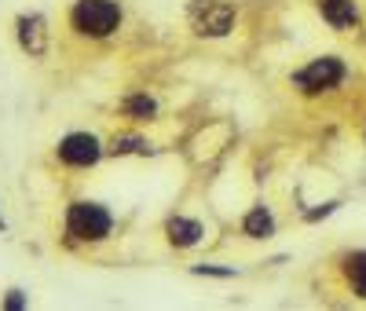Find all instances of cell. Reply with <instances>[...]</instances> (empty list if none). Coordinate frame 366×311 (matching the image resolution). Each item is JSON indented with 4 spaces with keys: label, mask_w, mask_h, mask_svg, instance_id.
<instances>
[{
    "label": "cell",
    "mask_w": 366,
    "mask_h": 311,
    "mask_svg": "<svg viewBox=\"0 0 366 311\" xmlns=\"http://www.w3.org/2000/svg\"><path fill=\"white\" fill-rule=\"evenodd\" d=\"M121 23V11L114 0H77L74 4V26L84 37H110Z\"/></svg>",
    "instance_id": "6da1fadb"
},
{
    "label": "cell",
    "mask_w": 366,
    "mask_h": 311,
    "mask_svg": "<svg viewBox=\"0 0 366 311\" xmlns=\"http://www.w3.org/2000/svg\"><path fill=\"white\" fill-rule=\"evenodd\" d=\"M67 227L81 242H99V238L110 235V213L96 201H74L70 213H67Z\"/></svg>",
    "instance_id": "7a4b0ae2"
},
{
    "label": "cell",
    "mask_w": 366,
    "mask_h": 311,
    "mask_svg": "<svg viewBox=\"0 0 366 311\" xmlns=\"http://www.w3.org/2000/svg\"><path fill=\"white\" fill-rule=\"evenodd\" d=\"M341 81H344V62L333 59V55L315 59L311 66H304L300 74H293V85H297L300 92H308V95H315V92H330V88L341 85Z\"/></svg>",
    "instance_id": "3957f363"
},
{
    "label": "cell",
    "mask_w": 366,
    "mask_h": 311,
    "mask_svg": "<svg viewBox=\"0 0 366 311\" xmlns=\"http://www.w3.org/2000/svg\"><path fill=\"white\" fill-rule=\"evenodd\" d=\"M190 15H195V26L202 37H224L234 23V11L224 0H198V4L190 8Z\"/></svg>",
    "instance_id": "277c9868"
},
{
    "label": "cell",
    "mask_w": 366,
    "mask_h": 311,
    "mask_svg": "<svg viewBox=\"0 0 366 311\" xmlns=\"http://www.w3.org/2000/svg\"><path fill=\"white\" fill-rule=\"evenodd\" d=\"M59 158L67 161V165L84 169V165H96L103 158V147H99V139L92 132H70L67 139L59 143Z\"/></svg>",
    "instance_id": "5b68a950"
},
{
    "label": "cell",
    "mask_w": 366,
    "mask_h": 311,
    "mask_svg": "<svg viewBox=\"0 0 366 311\" xmlns=\"http://www.w3.org/2000/svg\"><path fill=\"white\" fill-rule=\"evenodd\" d=\"M18 45L23 52H30L33 59H40L48 52V23L40 15H23L18 18Z\"/></svg>",
    "instance_id": "8992f818"
},
{
    "label": "cell",
    "mask_w": 366,
    "mask_h": 311,
    "mask_svg": "<svg viewBox=\"0 0 366 311\" xmlns=\"http://www.w3.org/2000/svg\"><path fill=\"white\" fill-rule=\"evenodd\" d=\"M322 18H326L333 30H348V26H355L359 11H355L352 0H322Z\"/></svg>",
    "instance_id": "52a82bcc"
},
{
    "label": "cell",
    "mask_w": 366,
    "mask_h": 311,
    "mask_svg": "<svg viewBox=\"0 0 366 311\" xmlns=\"http://www.w3.org/2000/svg\"><path fill=\"white\" fill-rule=\"evenodd\" d=\"M202 235H205V231H202V223H198V220H183V216L168 220V242H172V245H180V249L198 245V238H202Z\"/></svg>",
    "instance_id": "ba28073f"
},
{
    "label": "cell",
    "mask_w": 366,
    "mask_h": 311,
    "mask_svg": "<svg viewBox=\"0 0 366 311\" xmlns=\"http://www.w3.org/2000/svg\"><path fill=\"white\" fill-rule=\"evenodd\" d=\"M242 231H246L249 238H271V235H275V216L264 209V205H256V209L246 213Z\"/></svg>",
    "instance_id": "9c48e42d"
},
{
    "label": "cell",
    "mask_w": 366,
    "mask_h": 311,
    "mask_svg": "<svg viewBox=\"0 0 366 311\" xmlns=\"http://www.w3.org/2000/svg\"><path fill=\"white\" fill-rule=\"evenodd\" d=\"M125 114H132V117H154L158 114V102L150 99V95H132V99H125Z\"/></svg>",
    "instance_id": "30bf717a"
},
{
    "label": "cell",
    "mask_w": 366,
    "mask_h": 311,
    "mask_svg": "<svg viewBox=\"0 0 366 311\" xmlns=\"http://www.w3.org/2000/svg\"><path fill=\"white\" fill-rule=\"evenodd\" d=\"M348 275H352V289H355L359 297H366V253L352 257V264H348Z\"/></svg>",
    "instance_id": "8fae6325"
},
{
    "label": "cell",
    "mask_w": 366,
    "mask_h": 311,
    "mask_svg": "<svg viewBox=\"0 0 366 311\" xmlns=\"http://www.w3.org/2000/svg\"><path fill=\"white\" fill-rule=\"evenodd\" d=\"M114 154H147L150 147L143 139H136V136H125V139H114V147H110Z\"/></svg>",
    "instance_id": "7c38bea8"
},
{
    "label": "cell",
    "mask_w": 366,
    "mask_h": 311,
    "mask_svg": "<svg viewBox=\"0 0 366 311\" xmlns=\"http://www.w3.org/2000/svg\"><path fill=\"white\" fill-rule=\"evenodd\" d=\"M190 275H209V278H234L239 271H234V267H217V264H195V267H190Z\"/></svg>",
    "instance_id": "4fadbf2b"
},
{
    "label": "cell",
    "mask_w": 366,
    "mask_h": 311,
    "mask_svg": "<svg viewBox=\"0 0 366 311\" xmlns=\"http://www.w3.org/2000/svg\"><path fill=\"white\" fill-rule=\"evenodd\" d=\"M337 205H341V201H326L322 209H308V213H304V220H308V223H315V220H322V216H330V213L337 209Z\"/></svg>",
    "instance_id": "5bb4252c"
},
{
    "label": "cell",
    "mask_w": 366,
    "mask_h": 311,
    "mask_svg": "<svg viewBox=\"0 0 366 311\" xmlns=\"http://www.w3.org/2000/svg\"><path fill=\"white\" fill-rule=\"evenodd\" d=\"M4 307H11V311H18V307H26V297L18 293V289H11V297L4 300Z\"/></svg>",
    "instance_id": "9a60e30c"
},
{
    "label": "cell",
    "mask_w": 366,
    "mask_h": 311,
    "mask_svg": "<svg viewBox=\"0 0 366 311\" xmlns=\"http://www.w3.org/2000/svg\"><path fill=\"white\" fill-rule=\"evenodd\" d=\"M0 231H8V223H4V216H0Z\"/></svg>",
    "instance_id": "2e32d148"
}]
</instances>
